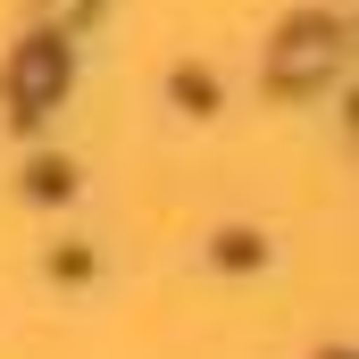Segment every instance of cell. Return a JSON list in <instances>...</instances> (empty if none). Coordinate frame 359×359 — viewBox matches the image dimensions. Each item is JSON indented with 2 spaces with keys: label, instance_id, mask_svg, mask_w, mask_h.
Masks as SVG:
<instances>
[{
  "label": "cell",
  "instance_id": "obj_1",
  "mask_svg": "<svg viewBox=\"0 0 359 359\" xmlns=\"http://www.w3.org/2000/svg\"><path fill=\"white\" fill-rule=\"evenodd\" d=\"M59 76H67V59H59V42H34V50L17 59V100H25V109H42V100L59 92Z\"/></svg>",
  "mask_w": 359,
  "mask_h": 359
}]
</instances>
